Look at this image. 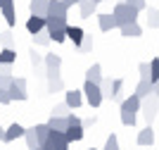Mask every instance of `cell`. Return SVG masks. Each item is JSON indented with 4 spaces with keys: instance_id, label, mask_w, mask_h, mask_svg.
I'll list each match as a JSON object with an SVG mask.
<instances>
[{
    "instance_id": "1",
    "label": "cell",
    "mask_w": 159,
    "mask_h": 150,
    "mask_svg": "<svg viewBox=\"0 0 159 150\" xmlns=\"http://www.w3.org/2000/svg\"><path fill=\"white\" fill-rule=\"evenodd\" d=\"M138 112H140V98H135V95H128V98L121 100L119 105V114H121V124L124 126H135V122H138Z\"/></svg>"
},
{
    "instance_id": "2",
    "label": "cell",
    "mask_w": 159,
    "mask_h": 150,
    "mask_svg": "<svg viewBox=\"0 0 159 150\" xmlns=\"http://www.w3.org/2000/svg\"><path fill=\"white\" fill-rule=\"evenodd\" d=\"M66 10L62 0H48V14H45V26H66Z\"/></svg>"
},
{
    "instance_id": "3",
    "label": "cell",
    "mask_w": 159,
    "mask_h": 150,
    "mask_svg": "<svg viewBox=\"0 0 159 150\" xmlns=\"http://www.w3.org/2000/svg\"><path fill=\"white\" fill-rule=\"evenodd\" d=\"M138 14L140 12L135 10V7L126 5V2H116L112 17H114V24L116 26H124V24H131V22H138Z\"/></svg>"
},
{
    "instance_id": "4",
    "label": "cell",
    "mask_w": 159,
    "mask_h": 150,
    "mask_svg": "<svg viewBox=\"0 0 159 150\" xmlns=\"http://www.w3.org/2000/svg\"><path fill=\"white\" fill-rule=\"evenodd\" d=\"M81 93H83V100H86L93 110H98L100 105H102V93H100V86H98V84L86 81V84H83V88H81Z\"/></svg>"
},
{
    "instance_id": "5",
    "label": "cell",
    "mask_w": 159,
    "mask_h": 150,
    "mask_svg": "<svg viewBox=\"0 0 159 150\" xmlns=\"http://www.w3.org/2000/svg\"><path fill=\"white\" fill-rule=\"evenodd\" d=\"M7 93H10V100H19V103H24V100L29 98L26 79H24V76H14V81H12V86L7 88Z\"/></svg>"
},
{
    "instance_id": "6",
    "label": "cell",
    "mask_w": 159,
    "mask_h": 150,
    "mask_svg": "<svg viewBox=\"0 0 159 150\" xmlns=\"http://www.w3.org/2000/svg\"><path fill=\"white\" fill-rule=\"evenodd\" d=\"M69 148V143L64 141V133L62 131H50L45 138V143L40 145V150H64Z\"/></svg>"
},
{
    "instance_id": "7",
    "label": "cell",
    "mask_w": 159,
    "mask_h": 150,
    "mask_svg": "<svg viewBox=\"0 0 159 150\" xmlns=\"http://www.w3.org/2000/svg\"><path fill=\"white\" fill-rule=\"evenodd\" d=\"M140 110H143V114L147 117V122H152V119L157 117V93L147 95L145 100H140Z\"/></svg>"
},
{
    "instance_id": "8",
    "label": "cell",
    "mask_w": 159,
    "mask_h": 150,
    "mask_svg": "<svg viewBox=\"0 0 159 150\" xmlns=\"http://www.w3.org/2000/svg\"><path fill=\"white\" fill-rule=\"evenodd\" d=\"M152 93H159V88H157V84H150L147 79H140L138 81V86H135V98H140V100H145L147 95H152Z\"/></svg>"
},
{
    "instance_id": "9",
    "label": "cell",
    "mask_w": 159,
    "mask_h": 150,
    "mask_svg": "<svg viewBox=\"0 0 159 150\" xmlns=\"http://www.w3.org/2000/svg\"><path fill=\"white\" fill-rule=\"evenodd\" d=\"M24 129H26V126H21L19 122H12V124L5 129V133H2V141H5V143H12V141L21 138L24 136Z\"/></svg>"
},
{
    "instance_id": "10",
    "label": "cell",
    "mask_w": 159,
    "mask_h": 150,
    "mask_svg": "<svg viewBox=\"0 0 159 150\" xmlns=\"http://www.w3.org/2000/svg\"><path fill=\"white\" fill-rule=\"evenodd\" d=\"M64 105L69 107V110H79L81 105H83V93L81 91H64Z\"/></svg>"
},
{
    "instance_id": "11",
    "label": "cell",
    "mask_w": 159,
    "mask_h": 150,
    "mask_svg": "<svg viewBox=\"0 0 159 150\" xmlns=\"http://www.w3.org/2000/svg\"><path fill=\"white\" fill-rule=\"evenodd\" d=\"M0 12H2V17H5V22H7V26H10V29L17 24V10H14V0H5V2H2V7H0Z\"/></svg>"
},
{
    "instance_id": "12",
    "label": "cell",
    "mask_w": 159,
    "mask_h": 150,
    "mask_svg": "<svg viewBox=\"0 0 159 150\" xmlns=\"http://www.w3.org/2000/svg\"><path fill=\"white\" fill-rule=\"evenodd\" d=\"M62 133H64V141L71 145V143H79L81 138L86 136V129H81V124H79V126H66Z\"/></svg>"
},
{
    "instance_id": "13",
    "label": "cell",
    "mask_w": 159,
    "mask_h": 150,
    "mask_svg": "<svg viewBox=\"0 0 159 150\" xmlns=\"http://www.w3.org/2000/svg\"><path fill=\"white\" fill-rule=\"evenodd\" d=\"M64 36L71 41L76 48H79V46H81V41H83V36H86V31H83L81 26H69V24H66V26H64Z\"/></svg>"
},
{
    "instance_id": "14",
    "label": "cell",
    "mask_w": 159,
    "mask_h": 150,
    "mask_svg": "<svg viewBox=\"0 0 159 150\" xmlns=\"http://www.w3.org/2000/svg\"><path fill=\"white\" fill-rule=\"evenodd\" d=\"M119 31H121L124 38H140V36H143V26H140L138 22H131V24L119 26Z\"/></svg>"
},
{
    "instance_id": "15",
    "label": "cell",
    "mask_w": 159,
    "mask_h": 150,
    "mask_svg": "<svg viewBox=\"0 0 159 150\" xmlns=\"http://www.w3.org/2000/svg\"><path fill=\"white\" fill-rule=\"evenodd\" d=\"M43 65H45V72H60L62 69V57L55 55V52H48V55H43Z\"/></svg>"
},
{
    "instance_id": "16",
    "label": "cell",
    "mask_w": 159,
    "mask_h": 150,
    "mask_svg": "<svg viewBox=\"0 0 159 150\" xmlns=\"http://www.w3.org/2000/svg\"><path fill=\"white\" fill-rule=\"evenodd\" d=\"M29 12H31V17H40V19H45V14H48V0H31V2H29Z\"/></svg>"
},
{
    "instance_id": "17",
    "label": "cell",
    "mask_w": 159,
    "mask_h": 150,
    "mask_svg": "<svg viewBox=\"0 0 159 150\" xmlns=\"http://www.w3.org/2000/svg\"><path fill=\"white\" fill-rule=\"evenodd\" d=\"M138 145H154V141H157V133H154L152 126H145L143 131H138Z\"/></svg>"
},
{
    "instance_id": "18",
    "label": "cell",
    "mask_w": 159,
    "mask_h": 150,
    "mask_svg": "<svg viewBox=\"0 0 159 150\" xmlns=\"http://www.w3.org/2000/svg\"><path fill=\"white\" fill-rule=\"evenodd\" d=\"M86 81H90V84H100L102 81V65H98V62H93V65L86 69Z\"/></svg>"
},
{
    "instance_id": "19",
    "label": "cell",
    "mask_w": 159,
    "mask_h": 150,
    "mask_svg": "<svg viewBox=\"0 0 159 150\" xmlns=\"http://www.w3.org/2000/svg\"><path fill=\"white\" fill-rule=\"evenodd\" d=\"M95 10H98V5H95L93 0H81L79 2V14H81V19H90L95 14Z\"/></svg>"
},
{
    "instance_id": "20",
    "label": "cell",
    "mask_w": 159,
    "mask_h": 150,
    "mask_svg": "<svg viewBox=\"0 0 159 150\" xmlns=\"http://www.w3.org/2000/svg\"><path fill=\"white\" fill-rule=\"evenodd\" d=\"M45 31H48V36H50V43H64L66 41V36H64V26H55V24H50V26H45Z\"/></svg>"
},
{
    "instance_id": "21",
    "label": "cell",
    "mask_w": 159,
    "mask_h": 150,
    "mask_svg": "<svg viewBox=\"0 0 159 150\" xmlns=\"http://www.w3.org/2000/svg\"><path fill=\"white\" fill-rule=\"evenodd\" d=\"M45 29V19H40V17H29L26 19V31L31 33V36H36L38 31H43Z\"/></svg>"
},
{
    "instance_id": "22",
    "label": "cell",
    "mask_w": 159,
    "mask_h": 150,
    "mask_svg": "<svg viewBox=\"0 0 159 150\" xmlns=\"http://www.w3.org/2000/svg\"><path fill=\"white\" fill-rule=\"evenodd\" d=\"M98 26H100V31H112V29H116L112 14H98Z\"/></svg>"
},
{
    "instance_id": "23",
    "label": "cell",
    "mask_w": 159,
    "mask_h": 150,
    "mask_svg": "<svg viewBox=\"0 0 159 150\" xmlns=\"http://www.w3.org/2000/svg\"><path fill=\"white\" fill-rule=\"evenodd\" d=\"M14 62H17V50L2 48L0 50V65H14Z\"/></svg>"
},
{
    "instance_id": "24",
    "label": "cell",
    "mask_w": 159,
    "mask_h": 150,
    "mask_svg": "<svg viewBox=\"0 0 159 150\" xmlns=\"http://www.w3.org/2000/svg\"><path fill=\"white\" fill-rule=\"evenodd\" d=\"M33 131H36V141H38V148H40V145L45 143L50 129H48V124H33Z\"/></svg>"
},
{
    "instance_id": "25",
    "label": "cell",
    "mask_w": 159,
    "mask_h": 150,
    "mask_svg": "<svg viewBox=\"0 0 159 150\" xmlns=\"http://www.w3.org/2000/svg\"><path fill=\"white\" fill-rule=\"evenodd\" d=\"M147 26H150L152 31L159 26V10L157 7H150V10H147Z\"/></svg>"
},
{
    "instance_id": "26",
    "label": "cell",
    "mask_w": 159,
    "mask_h": 150,
    "mask_svg": "<svg viewBox=\"0 0 159 150\" xmlns=\"http://www.w3.org/2000/svg\"><path fill=\"white\" fill-rule=\"evenodd\" d=\"M21 138H26V145H29V150L38 148V141H36V131H33V126L24 129V136H21Z\"/></svg>"
},
{
    "instance_id": "27",
    "label": "cell",
    "mask_w": 159,
    "mask_h": 150,
    "mask_svg": "<svg viewBox=\"0 0 159 150\" xmlns=\"http://www.w3.org/2000/svg\"><path fill=\"white\" fill-rule=\"evenodd\" d=\"M60 91H64V81H62V76L48 79V93H60Z\"/></svg>"
},
{
    "instance_id": "28",
    "label": "cell",
    "mask_w": 159,
    "mask_h": 150,
    "mask_svg": "<svg viewBox=\"0 0 159 150\" xmlns=\"http://www.w3.org/2000/svg\"><path fill=\"white\" fill-rule=\"evenodd\" d=\"M159 81V60L152 57L150 60V84H157Z\"/></svg>"
},
{
    "instance_id": "29",
    "label": "cell",
    "mask_w": 159,
    "mask_h": 150,
    "mask_svg": "<svg viewBox=\"0 0 159 150\" xmlns=\"http://www.w3.org/2000/svg\"><path fill=\"white\" fill-rule=\"evenodd\" d=\"M33 43H36V46H50V36H48V31L45 29H43V31H38L36 33V36H33Z\"/></svg>"
},
{
    "instance_id": "30",
    "label": "cell",
    "mask_w": 159,
    "mask_h": 150,
    "mask_svg": "<svg viewBox=\"0 0 159 150\" xmlns=\"http://www.w3.org/2000/svg\"><path fill=\"white\" fill-rule=\"evenodd\" d=\"M0 43H2V48H10V50H14V36H12V31L0 33Z\"/></svg>"
},
{
    "instance_id": "31",
    "label": "cell",
    "mask_w": 159,
    "mask_h": 150,
    "mask_svg": "<svg viewBox=\"0 0 159 150\" xmlns=\"http://www.w3.org/2000/svg\"><path fill=\"white\" fill-rule=\"evenodd\" d=\"M121 88H124V79H112V100L121 95Z\"/></svg>"
},
{
    "instance_id": "32",
    "label": "cell",
    "mask_w": 159,
    "mask_h": 150,
    "mask_svg": "<svg viewBox=\"0 0 159 150\" xmlns=\"http://www.w3.org/2000/svg\"><path fill=\"white\" fill-rule=\"evenodd\" d=\"M102 150H119V138H116V133H109V136H107Z\"/></svg>"
},
{
    "instance_id": "33",
    "label": "cell",
    "mask_w": 159,
    "mask_h": 150,
    "mask_svg": "<svg viewBox=\"0 0 159 150\" xmlns=\"http://www.w3.org/2000/svg\"><path fill=\"white\" fill-rule=\"evenodd\" d=\"M69 112H71V110H69L64 103H57V105L52 107V117H66Z\"/></svg>"
},
{
    "instance_id": "34",
    "label": "cell",
    "mask_w": 159,
    "mask_h": 150,
    "mask_svg": "<svg viewBox=\"0 0 159 150\" xmlns=\"http://www.w3.org/2000/svg\"><path fill=\"white\" fill-rule=\"evenodd\" d=\"M93 43H95L93 36H83V41H81V46H79V50H81V52H90V50H93Z\"/></svg>"
},
{
    "instance_id": "35",
    "label": "cell",
    "mask_w": 159,
    "mask_h": 150,
    "mask_svg": "<svg viewBox=\"0 0 159 150\" xmlns=\"http://www.w3.org/2000/svg\"><path fill=\"white\" fill-rule=\"evenodd\" d=\"M29 60H31V67L43 65V55H40V52H36V48H31V50H29Z\"/></svg>"
},
{
    "instance_id": "36",
    "label": "cell",
    "mask_w": 159,
    "mask_h": 150,
    "mask_svg": "<svg viewBox=\"0 0 159 150\" xmlns=\"http://www.w3.org/2000/svg\"><path fill=\"white\" fill-rule=\"evenodd\" d=\"M12 81H14L12 74H0V88H2V91H7V88L12 86Z\"/></svg>"
},
{
    "instance_id": "37",
    "label": "cell",
    "mask_w": 159,
    "mask_h": 150,
    "mask_svg": "<svg viewBox=\"0 0 159 150\" xmlns=\"http://www.w3.org/2000/svg\"><path fill=\"white\" fill-rule=\"evenodd\" d=\"M124 2H126V5H131V7H135L138 12L147 7V2H145V0H124Z\"/></svg>"
},
{
    "instance_id": "38",
    "label": "cell",
    "mask_w": 159,
    "mask_h": 150,
    "mask_svg": "<svg viewBox=\"0 0 159 150\" xmlns=\"http://www.w3.org/2000/svg\"><path fill=\"white\" fill-rule=\"evenodd\" d=\"M98 124V117H86V119H81V129H90V126H95Z\"/></svg>"
},
{
    "instance_id": "39",
    "label": "cell",
    "mask_w": 159,
    "mask_h": 150,
    "mask_svg": "<svg viewBox=\"0 0 159 150\" xmlns=\"http://www.w3.org/2000/svg\"><path fill=\"white\" fill-rule=\"evenodd\" d=\"M138 72H140V79H147V81H150V65H147V62H143V65L138 67Z\"/></svg>"
},
{
    "instance_id": "40",
    "label": "cell",
    "mask_w": 159,
    "mask_h": 150,
    "mask_svg": "<svg viewBox=\"0 0 159 150\" xmlns=\"http://www.w3.org/2000/svg\"><path fill=\"white\" fill-rule=\"evenodd\" d=\"M10 103H12V100H10V93L0 88V105H10Z\"/></svg>"
},
{
    "instance_id": "41",
    "label": "cell",
    "mask_w": 159,
    "mask_h": 150,
    "mask_svg": "<svg viewBox=\"0 0 159 150\" xmlns=\"http://www.w3.org/2000/svg\"><path fill=\"white\" fill-rule=\"evenodd\" d=\"M0 74H12V65H0Z\"/></svg>"
},
{
    "instance_id": "42",
    "label": "cell",
    "mask_w": 159,
    "mask_h": 150,
    "mask_svg": "<svg viewBox=\"0 0 159 150\" xmlns=\"http://www.w3.org/2000/svg\"><path fill=\"white\" fill-rule=\"evenodd\" d=\"M62 2H64V7H66V10H69V7H74V5H79L81 0H62Z\"/></svg>"
},
{
    "instance_id": "43",
    "label": "cell",
    "mask_w": 159,
    "mask_h": 150,
    "mask_svg": "<svg viewBox=\"0 0 159 150\" xmlns=\"http://www.w3.org/2000/svg\"><path fill=\"white\" fill-rule=\"evenodd\" d=\"M2 133H5V126L0 124V141H2Z\"/></svg>"
},
{
    "instance_id": "44",
    "label": "cell",
    "mask_w": 159,
    "mask_h": 150,
    "mask_svg": "<svg viewBox=\"0 0 159 150\" xmlns=\"http://www.w3.org/2000/svg\"><path fill=\"white\" fill-rule=\"evenodd\" d=\"M2 2H5V0H0V7H2Z\"/></svg>"
},
{
    "instance_id": "45",
    "label": "cell",
    "mask_w": 159,
    "mask_h": 150,
    "mask_svg": "<svg viewBox=\"0 0 159 150\" xmlns=\"http://www.w3.org/2000/svg\"><path fill=\"white\" fill-rule=\"evenodd\" d=\"M88 150H98V148H88Z\"/></svg>"
},
{
    "instance_id": "46",
    "label": "cell",
    "mask_w": 159,
    "mask_h": 150,
    "mask_svg": "<svg viewBox=\"0 0 159 150\" xmlns=\"http://www.w3.org/2000/svg\"><path fill=\"white\" fill-rule=\"evenodd\" d=\"M33 150H40V148H33Z\"/></svg>"
},
{
    "instance_id": "47",
    "label": "cell",
    "mask_w": 159,
    "mask_h": 150,
    "mask_svg": "<svg viewBox=\"0 0 159 150\" xmlns=\"http://www.w3.org/2000/svg\"><path fill=\"white\" fill-rule=\"evenodd\" d=\"M64 150H69V148H64Z\"/></svg>"
}]
</instances>
